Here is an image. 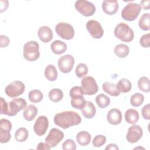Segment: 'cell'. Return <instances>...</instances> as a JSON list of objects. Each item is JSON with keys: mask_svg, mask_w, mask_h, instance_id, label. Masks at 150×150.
<instances>
[{"mask_svg": "<svg viewBox=\"0 0 150 150\" xmlns=\"http://www.w3.org/2000/svg\"><path fill=\"white\" fill-rule=\"evenodd\" d=\"M12 125L11 121L7 119L2 118L0 120V142L4 144L9 142L11 138V130Z\"/></svg>", "mask_w": 150, "mask_h": 150, "instance_id": "30bf717a", "label": "cell"}, {"mask_svg": "<svg viewBox=\"0 0 150 150\" xmlns=\"http://www.w3.org/2000/svg\"><path fill=\"white\" fill-rule=\"evenodd\" d=\"M76 148V144L71 139H67L62 144V149L63 150H75Z\"/></svg>", "mask_w": 150, "mask_h": 150, "instance_id": "74e56055", "label": "cell"}, {"mask_svg": "<svg viewBox=\"0 0 150 150\" xmlns=\"http://www.w3.org/2000/svg\"><path fill=\"white\" fill-rule=\"evenodd\" d=\"M26 101L23 98H13L11 101L8 103V110L6 114L12 117L16 115L18 112L26 107Z\"/></svg>", "mask_w": 150, "mask_h": 150, "instance_id": "9c48e42d", "label": "cell"}, {"mask_svg": "<svg viewBox=\"0 0 150 150\" xmlns=\"http://www.w3.org/2000/svg\"><path fill=\"white\" fill-rule=\"evenodd\" d=\"M38 112L37 107L34 105L30 104L25 107L23 112V116L26 121H31L35 118Z\"/></svg>", "mask_w": 150, "mask_h": 150, "instance_id": "ffe728a7", "label": "cell"}, {"mask_svg": "<svg viewBox=\"0 0 150 150\" xmlns=\"http://www.w3.org/2000/svg\"><path fill=\"white\" fill-rule=\"evenodd\" d=\"M149 3H150V1L149 0H147V1H142L141 2V4L142 6V8L145 9V10H148L149 9Z\"/></svg>", "mask_w": 150, "mask_h": 150, "instance_id": "bcb514c9", "label": "cell"}, {"mask_svg": "<svg viewBox=\"0 0 150 150\" xmlns=\"http://www.w3.org/2000/svg\"><path fill=\"white\" fill-rule=\"evenodd\" d=\"M25 89V84L23 82L19 80H15L6 86L5 89L6 94L11 98H15L22 94Z\"/></svg>", "mask_w": 150, "mask_h": 150, "instance_id": "ba28073f", "label": "cell"}, {"mask_svg": "<svg viewBox=\"0 0 150 150\" xmlns=\"http://www.w3.org/2000/svg\"><path fill=\"white\" fill-rule=\"evenodd\" d=\"M106 142V137L103 135H97L94 137L92 144L93 146L96 148L100 147L105 144Z\"/></svg>", "mask_w": 150, "mask_h": 150, "instance_id": "8d00e7d4", "label": "cell"}, {"mask_svg": "<svg viewBox=\"0 0 150 150\" xmlns=\"http://www.w3.org/2000/svg\"><path fill=\"white\" fill-rule=\"evenodd\" d=\"M96 102L100 108H105L110 105V99L105 94L101 93L96 97Z\"/></svg>", "mask_w": 150, "mask_h": 150, "instance_id": "4dcf8cb0", "label": "cell"}, {"mask_svg": "<svg viewBox=\"0 0 150 150\" xmlns=\"http://www.w3.org/2000/svg\"><path fill=\"white\" fill-rule=\"evenodd\" d=\"M150 15L149 13H144L139 19L138 25L140 29L144 31H148L150 29L149 26Z\"/></svg>", "mask_w": 150, "mask_h": 150, "instance_id": "83f0119b", "label": "cell"}, {"mask_svg": "<svg viewBox=\"0 0 150 150\" xmlns=\"http://www.w3.org/2000/svg\"><path fill=\"white\" fill-rule=\"evenodd\" d=\"M101 8L105 13L112 15L118 11L119 5L116 0H105L102 2Z\"/></svg>", "mask_w": 150, "mask_h": 150, "instance_id": "2e32d148", "label": "cell"}, {"mask_svg": "<svg viewBox=\"0 0 150 150\" xmlns=\"http://www.w3.org/2000/svg\"><path fill=\"white\" fill-rule=\"evenodd\" d=\"M1 114L6 115L8 110V103L2 98L1 97Z\"/></svg>", "mask_w": 150, "mask_h": 150, "instance_id": "7bdbcfd3", "label": "cell"}, {"mask_svg": "<svg viewBox=\"0 0 150 150\" xmlns=\"http://www.w3.org/2000/svg\"><path fill=\"white\" fill-rule=\"evenodd\" d=\"M81 88L85 95H94L98 90L96 80L91 76H85L81 81Z\"/></svg>", "mask_w": 150, "mask_h": 150, "instance_id": "52a82bcc", "label": "cell"}, {"mask_svg": "<svg viewBox=\"0 0 150 150\" xmlns=\"http://www.w3.org/2000/svg\"><path fill=\"white\" fill-rule=\"evenodd\" d=\"M50 49L54 54H60L64 53L67 50V45L63 41L56 40L51 43Z\"/></svg>", "mask_w": 150, "mask_h": 150, "instance_id": "44dd1931", "label": "cell"}, {"mask_svg": "<svg viewBox=\"0 0 150 150\" xmlns=\"http://www.w3.org/2000/svg\"><path fill=\"white\" fill-rule=\"evenodd\" d=\"M102 88L105 93L108 94L111 96L116 97L118 96L120 94V92L117 90L116 85L110 82H104L102 84Z\"/></svg>", "mask_w": 150, "mask_h": 150, "instance_id": "cb8c5ba5", "label": "cell"}, {"mask_svg": "<svg viewBox=\"0 0 150 150\" xmlns=\"http://www.w3.org/2000/svg\"><path fill=\"white\" fill-rule=\"evenodd\" d=\"M63 97V93L62 90H61L60 88H53L49 92V98L53 102H59L62 100Z\"/></svg>", "mask_w": 150, "mask_h": 150, "instance_id": "f546056e", "label": "cell"}, {"mask_svg": "<svg viewBox=\"0 0 150 150\" xmlns=\"http://www.w3.org/2000/svg\"><path fill=\"white\" fill-rule=\"evenodd\" d=\"M105 150H118L119 148L115 144H110L105 148Z\"/></svg>", "mask_w": 150, "mask_h": 150, "instance_id": "f6af8a7d", "label": "cell"}, {"mask_svg": "<svg viewBox=\"0 0 150 150\" xmlns=\"http://www.w3.org/2000/svg\"><path fill=\"white\" fill-rule=\"evenodd\" d=\"M64 133L60 129L52 128L45 138V142L51 147H55L63 139Z\"/></svg>", "mask_w": 150, "mask_h": 150, "instance_id": "7c38bea8", "label": "cell"}, {"mask_svg": "<svg viewBox=\"0 0 150 150\" xmlns=\"http://www.w3.org/2000/svg\"><path fill=\"white\" fill-rule=\"evenodd\" d=\"M86 28L90 35L94 39H100L104 35L101 24L96 20H90L86 23Z\"/></svg>", "mask_w": 150, "mask_h": 150, "instance_id": "4fadbf2b", "label": "cell"}, {"mask_svg": "<svg viewBox=\"0 0 150 150\" xmlns=\"http://www.w3.org/2000/svg\"><path fill=\"white\" fill-rule=\"evenodd\" d=\"M141 11V5L136 3H129L122 9L121 17L127 21H133L138 16Z\"/></svg>", "mask_w": 150, "mask_h": 150, "instance_id": "277c9868", "label": "cell"}, {"mask_svg": "<svg viewBox=\"0 0 150 150\" xmlns=\"http://www.w3.org/2000/svg\"><path fill=\"white\" fill-rule=\"evenodd\" d=\"M91 136L90 134L85 131H81L77 133L76 135V141L81 146H87L90 142Z\"/></svg>", "mask_w": 150, "mask_h": 150, "instance_id": "7402d4cb", "label": "cell"}, {"mask_svg": "<svg viewBox=\"0 0 150 150\" xmlns=\"http://www.w3.org/2000/svg\"><path fill=\"white\" fill-rule=\"evenodd\" d=\"M88 67L84 63H79L76 67V75L79 78H81L88 73Z\"/></svg>", "mask_w": 150, "mask_h": 150, "instance_id": "d590c367", "label": "cell"}, {"mask_svg": "<svg viewBox=\"0 0 150 150\" xmlns=\"http://www.w3.org/2000/svg\"><path fill=\"white\" fill-rule=\"evenodd\" d=\"M139 113L138 111L135 109H128L125 112V120L128 124H135L139 120Z\"/></svg>", "mask_w": 150, "mask_h": 150, "instance_id": "603a6c76", "label": "cell"}, {"mask_svg": "<svg viewBox=\"0 0 150 150\" xmlns=\"http://www.w3.org/2000/svg\"><path fill=\"white\" fill-rule=\"evenodd\" d=\"M28 98L30 101L32 103H38L42 100L43 95L42 91L39 90H32L29 91Z\"/></svg>", "mask_w": 150, "mask_h": 150, "instance_id": "d6a6232c", "label": "cell"}, {"mask_svg": "<svg viewBox=\"0 0 150 150\" xmlns=\"http://www.w3.org/2000/svg\"><path fill=\"white\" fill-rule=\"evenodd\" d=\"M116 87L117 90L121 93H128L129 92L131 88L132 84L130 81L127 79H121L116 84Z\"/></svg>", "mask_w": 150, "mask_h": 150, "instance_id": "4316f807", "label": "cell"}, {"mask_svg": "<svg viewBox=\"0 0 150 150\" xmlns=\"http://www.w3.org/2000/svg\"><path fill=\"white\" fill-rule=\"evenodd\" d=\"M122 119V113L121 111L117 108H112L110 110L107 114V120L108 122L114 125H117L120 124Z\"/></svg>", "mask_w": 150, "mask_h": 150, "instance_id": "e0dca14e", "label": "cell"}, {"mask_svg": "<svg viewBox=\"0 0 150 150\" xmlns=\"http://www.w3.org/2000/svg\"><path fill=\"white\" fill-rule=\"evenodd\" d=\"M143 131L142 128L138 125H133L129 127L126 135L127 141L131 144L138 142L142 137Z\"/></svg>", "mask_w": 150, "mask_h": 150, "instance_id": "5bb4252c", "label": "cell"}, {"mask_svg": "<svg viewBox=\"0 0 150 150\" xmlns=\"http://www.w3.org/2000/svg\"><path fill=\"white\" fill-rule=\"evenodd\" d=\"M144 101V96L139 93L134 94L130 98V104L135 107L140 106Z\"/></svg>", "mask_w": 150, "mask_h": 150, "instance_id": "e575fe53", "label": "cell"}, {"mask_svg": "<svg viewBox=\"0 0 150 150\" xmlns=\"http://www.w3.org/2000/svg\"><path fill=\"white\" fill-rule=\"evenodd\" d=\"M51 147L46 142H39L36 147V149L41 150V149H45V150H49L50 149Z\"/></svg>", "mask_w": 150, "mask_h": 150, "instance_id": "ee69618b", "label": "cell"}, {"mask_svg": "<svg viewBox=\"0 0 150 150\" xmlns=\"http://www.w3.org/2000/svg\"><path fill=\"white\" fill-rule=\"evenodd\" d=\"M83 115L87 119H91L94 117L96 113V109L93 103L89 101H86L85 106L81 110Z\"/></svg>", "mask_w": 150, "mask_h": 150, "instance_id": "d6986e66", "label": "cell"}, {"mask_svg": "<svg viewBox=\"0 0 150 150\" xmlns=\"http://www.w3.org/2000/svg\"><path fill=\"white\" fill-rule=\"evenodd\" d=\"M45 76L49 81H55L57 78V71L56 67L53 64L47 66L45 70Z\"/></svg>", "mask_w": 150, "mask_h": 150, "instance_id": "484cf974", "label": "cell"}, {"mask_svg": "<svg viewBox=\"0 0 150 150\" xmlns=\"http://www.w3.org/2000/svg\"><path fill=\"white\" fill-rule=\"evenodd\" d=\"M23 56L26 60L29 62L38 60L40 56L39 43L35 40L26 42L23 46Z\"/></svg>", "mask_w": 150, "mask_h": 150, "instance_id": "7a4b0ae2", "label": "cell"}, {"mask_svg": "<svg viewBox=\"0 0 150 150\" xmlns=\"http://www.w3.org/2000/svg\"><path fill=\"white\" fill-rule=\"evenodd\" d=\"M29 136V132L26 128L21 127L17 129L15 133V138L16 141L22 142L25 141Z\"/></svg>", "mask_w": 150, "mask_h": 150, "instance_id": "1f68e13d", "label": "cell"}, {"mask_svg": "<svg viewBox=\"0 0 150 150\" xmlns=\"http://www.w3.org/2000/svg\"><path fill=\"white\" fill-rule=\"evenodd\" d=\"M55 31L59 36L64 40H70L74 35L73 27L66 22L57 23L55 26Z\"/></svg>", "mask_w": 150, "mask_h": 150, "instance_id": "8992f818", "label": "cell"}, {"mask_svg": "<svg viewBox=\"0 0 150 150\" xmlns=\"http://www.w3.org/2000/svg\"><path fill=\"white\" fill-rule=\"evenodd\" d=\"M138 87L143 92L148 93L150 91L149 80L145 76L140 77L138 81Z\"/></svg>", "mask_w": 150, "mask_h": 150, "instance_id": "836d02e7", "label": "cell"}, {"mask_svg": "<svg viewBox=\"0 0 150 150\" xmlns=\"http://www.w3.org/2000/svg\"><path fill=\"white\" fill-rule=\"evenodd\" d=\"M38 35L39 39L44 43H48L53 39V32L47 26H43L39 28Z\"/></svg>", "mask_w": 150, "mask_h": 150, "instance_id": "ac0fdd59", "label": "cell"}, {"mask_svg": "<svg viewBox=\"0 0 150 150\" xmlns=\"http://www.w3.org/2000/svg\"><path fill=\"white\" fill-rule=\"evenodd\" d=\"M10 40L7 36L1 35L0 36V46L1 47H5L9 45Z\"/></svg>", "mask_w": 150, "mask_h": 150, "instance_id": "b9f144b4", "label": "cell"}, {"mask_svg": "<svg viewBox=\"0 0 150 150\" xmlns=\"http://www.w3.org/2000/svg\"><path fill=\"white\" fill-rule=\"evenodd\" d=\"M139 44L143 47L148 48L150 46V34L146 33L141 36L139 39Z\"/></svg>", "mask_w": 150, "mask_h": 150, "instance_id": "f35d334b", "label": "cell"}, {"mask_svg": "<svg viewBox=\"0 0 150 150\" xmlns=\"http://www.w3.org/2000/svg\"><path fill=\"white\" fill-rule=\"evenodd\" d=\"M49 127V120L45 115L39 116L35 122L33 130L38 136L43 135Z\"/></svg>", "mask_w": 150, "mask_h": 150, "instance_id": "9a60e30c", "label": "cell"}, {"mask_svg": "<svg viewBox=\"0 0 150 150\" xmlns=\"http://www.w3.org/2000/svg\"><path fill=\"white\" fill-rule=\"evenodd\" d=\"M86 101L83 96H77L71 97V105L76 109L81 110L86 105Z\"/></svg>", "mask_w": 150, "mask_h": 150, "instance_id": "f1b7e54d", "label": "cell"}, {"mask_svg": "<svg viewBox=\"0 0 150 150\" xmlns=\"http://www.w3.org/2000/svg\"><path fill=\"white\" fill-rule=\"evenodd\" d=\"M114 52L115 54L118 57L124 58L128 55L129 53V48L127 45L120 43L115 46Z\"/></svg>", "mask_w": 150, "mask_h": 150, "instance_id": "d4e9b609", "label": "cell"}, {"mask_svg": "<svg viewBox=\"0 0 150 150\" xmlns=\"http://www.w3.org/2000/svg\"><path fill=\"white\" fill-rule=\"evenodd\" d=\"M74 64V59L71 54H66L61 56L57 62L59 70L63 73L70 72Z\"/></svg>", "mask_w": 150, "mask_h": 150, "instance_id": "8fae6325", "label": "cell"}, {"mask_svg": "<svg viewBox=\"0 0 150 150\" xmlns=\"http://www.w3.org/2000/svg\"><path fill=\"white\" fill-rule=\"evenodd\" d=\"M142 116V117L146 120H150V105L149 104H148L143 107L141 110Z\"/></svg>", "mask_w": 150, "mask_h": 150, "instance_id": "60d3db41", "label": "cell"}, {"mask_svg": "<svg viewBox=\"0 0 150 150\" xmlns=\"http://www.w3.org/2000/svg\"><path fill=\"white\" fill-rule=\"evenodd\" d=\"M53 120L56 125L65 129L80 124L81 118L77 112L66 111L56 114L54 117Z\"/></svg>", "mask_w": 150, "mask_h": 150, "instance_id": "6da1fadb", "label": "cell"}, {"mask_svg": "<svg viewBox=\"0 0 150 150\" xmlns=\"http://www.w3.org/2000/svg\"><path fill=\"white\" fill-rule=\"evenodd\" d=\"M69 95H70V97L71 98L77 96H83L84 92L81 87L76 86L73 87L70 89L69 92Z\"/></svg>", "mask_w": 150, "mask_h": 150, "instance_id": "ab89813d", "label": "cell"}, {"mask_svg": "<svg viewBox=\"0 0 150 150\" xmlns=\"http://www.w3.org/2000/svg\"><path fill=\"white\" fill-rule=\"evenodd\" d=\"M114 35L124 42H130L134 38L133 30L126 23H120L115 28Z\"/></svg>", "mask_w": 150, "mask_h": 150, "instance_id": "3957f363", "label": "cell"}, {"mask_svg": "<svg viewBox=\"0 0 150 150\" xmlns=\"http://www.w3.org/2000/svg\"><path fill=\"white\" fill-rule=\"evenodd\" d=\"M76 9L84 16H91L96 12V8L94 4L86 0H78L75 2Z\"/></svg>", "mask_w": 150, "mask_h": 150, "instance_id": "5b68a950", "label": "cell"}]
</instances>
